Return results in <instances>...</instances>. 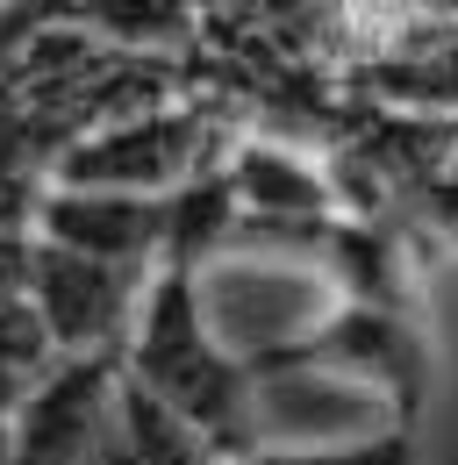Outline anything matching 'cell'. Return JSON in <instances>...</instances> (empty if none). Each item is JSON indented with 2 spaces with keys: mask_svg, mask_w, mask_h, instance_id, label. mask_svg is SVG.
<instances>
[{
  "mask_svg": "<svg viewBox=\"0 0 458 465\" xmlns=\"http://www.w3.org/2000/svg\"><path fill=\"white\" fill-rule=\"evenodd\" d=\"M129 387L179 415L194 437H208L229 465H244L265 437H258V372L251 358L229 344L208 315V280L194 272H151L136 330H129Z\"/></svg>",
  "mask_w": 458,
  "mask_h": 465,
  "instance_id": "6da1fadb",
  "label": "cell"
},
{
  "mask_svg": "<svg viewBox=\"0 0 458 465\" xmlns=\"http://www.w3.org/2000/svg\"><path fill=\"white\" fill-rule=\"evenodd\" d=\"M251 372L258 380H273V372H330V380H351V387H373L387 401V422L415 430L423 394H430V322L394 315V308L330 301L294 344L251 358Z\"/></svg>",
  "mask_w": 458,
  "mask_h": 465,
  "instance_id": "7a4b0ae2",
  "label": "cell"
},
{
  "mask_svg": "<svg viewBox=\"0 0 458 465\" xmlns=\"http://www.w3.org/2000/svg\"><path fill=\"white\" fill-rule=\"evenodd\" d=\"M144 287H151V272L101 265V258H79V251H57L44 236H29V308L44 315L57 358L129 351Z\"/></svg>",
  "mask_w": 458,
  "mask_h": 465,
  "instance_id": "3957f363",
  "label": "cell"
},
{
  "mask_svg": "<svg viewBox=\"0 0 458 465\" xmlns=\"http://www.w3.org/2000/svg\"><path fill=\"white\" fill-rule=\"evenodd\" d=\"M122 387H129L122 351L57 358L51 372L22 394V408L7 415L15 465H94V451L108 444V430H114Z\"/></svg>",
  "mask_w": 458,
  "mask_h": 465,
  "instance_id": "277c9868",
  "label": "cell"
},
{
  "mask_svg": "<svg viewBox=\"0 0 458 465\" xmlns=\"http://www.w3.org/2000/svg\"><path fill=\"white\" fill-rule=\"evenodd\" d=\"M208 165H223V158L201 143V122L194 115H144V122H122V129H101V136L72 143L57 186H101V193L165 201L172 186H186Z\"/></svg>",
  "mask_w": 458,
  "mask_h": 465,
  "instance_id": "5b68a950",
  "label": "cell"
},
{
  "mask_svg": "<svg viewBox=\"0 0 458 465\" xmlns=\"http://www.w3.org/2000/svg\"><path fill=\"white\" fill-rule=\"evenodd\" d=\"M29 236H44L57 251H79V258H101V265L151 272L158 243H165V201L101 193V186H51L29 215Z\"/></svg>",
  "mask_w": 458,
  "mask_h": 465,
  "instance_id": "8992f818",
  "label": "cell"
},
{
  "mask_svg": "<svg viewBox=\"0 0 458 465\" xmlns=\"http://www.w3.org/2000/svg\"><path fill=\"white\" fill-rule=\"evenodd\" d=\"M244 465H415V430L387 422L380 437H337V444H258Z\"/></svg>",
  "mask_w": 458,
  "mask_h": 465,
  "instance_id": "52a82bcc",
  "label": "cell"
},
{
  "mask_svg": "<svg viewBox=\"0 0 458 465\" xmlns=\"http://www.w3.org/2000/svg\"><path fill=\"white\" fill-rule=\"evenodd\" d=\"M423 208H430V223L458 243V173H444V179H423Z\"/></svg>",
  "mask_w": 458,
  "mask_h": 465,
  "instance_id": "ba28073f",
  "label": "cell"
},
{
  "mask_svg": "<svg viewBox=\"0 0 458 465\" xmlns=\"http://www.w3.org/2000/svg\"><path fill=\"white\" fill-rule=\"evenodd\" d=\"M0 465H15V437H7V415H0Z\"/></svg>",
  "mask_w": 458,
  "mask_h": 465,
  "instance_id": "9c48e42d",
  "label": "cell"
}]
</instances>
